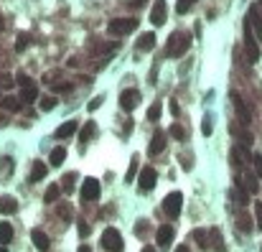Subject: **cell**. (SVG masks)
Returning <instances> with one entry per match:
<instances>
[{
  "label": "cell",
  "mask_w": 262,
  "mask_h": 252,
  "mask_svg": "<svg viewBox=\"0 0 262 252\" xmlns=\"http://www.w3.org/2000/svg\"><path fill=\"white\" fill-rule=\"evenodd\" d=\"M188 46H191V36L186 31H173L171 38H168V56L178 59L188 51Z\"/></svg>",
  "instance_id": "cell-1"
},
{
  "label": "cell",
  "mask_w": 262,
  "mask_h": 252,
  "mask_svg": "<svg viewBox=\"0 0 262 252\" xmlns=\"http://www.w3.org/2000/svg\"><path fill=\"white\" fill-rule=\"evenodd\" d=\"M138 28V18H112L110 23H107V31L112 36H127Z\"/></svg>",
  "instance_id": "cell-2"
},
{
  "label": "cell",
  "mask_w": 262,
  "mask_h": 252,
  "mask_svg": "<svg viewBox=\"0 0 262 252\" xmlns=\"http://www.w3.org/2000/svg\"><path fill=\"white\" fill-rule=\"evenodd\" d=\"M102 247H104L107 252H122L125 242H122L120 229H115V227H107L104 232H102Z\"/></svg>",
  "instance_id": "cell-3"
},
{
  "label": "cell",
  "mask_w": 262,
  "mask_h": 252,
  "mask_svg": "<svg viewBox=\"0 0 262 252\" xmlns=\"http://www.w3.org/2000/svg\"><path fill=\"white\" fill-rule=\"evenodd\" d=\"M181 209H183V194L181 191H171L166 199H163V212L171 217V219H176L181 214Z\"/></svg>",
  "instance_id": "cell-4"
},
{
  "label": "cell",
  "mask_w": 262,
  "mask_h": 252,
  "mask_svg": "<svg viewBox=\"0 0 262 252\" xmlns=\"http://www.w3.org/2000/svg\"><path fill=\"white\" fill-rule=\"evenodd\" d=\"M245 54H247V59L255 61L260 59V46H257V38H255V31H252V26H250V20L245 18Z\"/></svg>",
  "instance_id": "cell-5"
},
{
  "label": "cell",
  "mask_w": 262,
  "mask_h": 252,
  "mask_svg": "<svg viewBox=\"0 0 262 252\" xmlns=\"http://www.w3.org/2000/svg\"><path fill=\"white\" fill-rule=\"evenodd\" d=\"M156 181H158V171H156V168H150V166H145L143 171H140V178H138L140 194H143V191H150V188L156 186Z\"/></svg>",
  "instance_id": "cell-6"
},
{
  "label": "cell",
  "mask_w": 262,
  "mask_h": 252,
  "mask_svg": "<svg viewBox=\"0 0 262 252\" xmlns=\"http://www.w3.org/2000/svg\"><path fill=\"white\" fill-rule=\"evenodd\" d=\"M99 191H102V186H99L97 178H84V181H82V199H84V201L99 199Z\"/></svg>",
  "instance_id": "cell-7"
},
{
  "label": "cell",
  "mask_w": 262,
  "mask_h": 252,
  "mask_svg": "<svg viewBox=\"0 0 262 252\" xmlns=\"http://www.w3.org/2000/svg\"><path fill=\"white\" fill-rule=\"evenodd\" d=\"M138 104H140V92H138V89H125V92H120V107H122L125 112H133Z\"/></svg>",
  "instance_id": "cell-8"
},
{
  "label": "cell",
  "mask_w": 262,
  "mask_h": 252,
  "mask_svg": "<svg viewBox=\"0 0 262 252\" xmlns=\"http://www.w3.org/2000/svg\"><path fill=\"white\" fill-rule=\"evenodd\" d=\"M156 245H158V250H171V245H173V227L171 224H163V227H158V232H156Z\"/></svg>",
  "instance_id": "cell-9"
},
{
  "label": "cell",
  "mask_w": 262,
  "mask_h": 252,
  "mask_svg": "<svg viewBox=\"0 0 262 252\" xmlns=\"http://www.w3.org/2000/svg\"><path fill=\"white\" fill-rule=\"evenodd\" d=\"M232 104H234V110H237V117H239V122L242 125H250V120H252V115H250V107L242 102V97H239L237 92H232Z\"/></svg>",
  "instance_id": "cell-10"
},
{
  "label": "cell",
  "mask_w": 262,
  "mask_h": 252,
  "mask_svg": "<svg viewBox=\"0 0 262 252\" xmlns=\"http://www.w3.org/2000/svg\"><path fill=\"white\" fill-rule=\"evenodd\" d=\"M166 15H168L166 0H156V5H153V10H150V23L153 26H163L166 23Z\"/></svg>",
  "instance_id": "cell-11"
},
{
  "label": "cell",
  "mask_w": 262,
  "mask_h": 252,
  "mask_svg": "<svg viewBox=\"0 0 262 252\" xmlns=\"http://www.w3.org/2000/svg\"><path fill=\"white\" fill-rule=\"evenodd\" d=\"M31 240H33V245H36L38 252H49V250H51V240H49V235L43 232V229H33V232H31Z\"/></svg>",
  "instance_id": "cell-12"
},
{
  "label": "cell",
  "mask_w": 262,
  "mask_h": 252,
  "mask_svg": "<svg viewBox=\"0 0 262 252\" xmlns=\"http://www.w3.org/2000/svg\"><path fill=\"white\" fill-rule=\"evenodd\" d=\"M163 151H166V133L158 130L156 135H153V140H150L148 153H150V156H158V153H163Z\"/></svg>",
  "instance_id": "cell-13"
},
{
  "label": "cell",
  "mask_w": 262,
  "mask_h": 252,
  "mask_svg": "<svg viewBox=\"0 0 262 252\" xmlns=\"http://www.w3.org/2000/svg\"><path fill=\"white\" fill-rule=\"evenodd\" d=\"M77 130H79V122L77 120H67L64 125H59V128H56V138H72Z\"/></svg>",
  "instance_id": "cell-14"
},
{
  "label": "cell",
  "mask_w": 262,
  "mask_h": 252,
  "mask_svg": "<svg viewBox=\"0 0 262 252\" xmlns=\"http://www.w3.org/2000/svg\"><path fill=\"white\" fill-rule=\"evenodd\" d=\"M232 163H234V166H245V163H250V153H247L245 145H234V148H232Z\"/></svg>",
  "instance_id": "cell-15"
},
{
  "label": "cell",
  "mask_w": 262,
  "mask_h": 252,
  "mask_svg": "<svg viewBox=\"0 0 262 252\" xmlns=\"http://www.w3.org/2000/svg\"><path fill=\"white\" fill-rule=\"evenodd\" d=\"M247 20H250V26H252V31H255V38H257V41H262V18H260V13H257L255 8L250 10Z\"/></svg>",
  "instance_id": "cell-16"
},
{
  "label": "cell",
  "mask_w": 262,
  "mask_h": 252,
  "mask_svg": "<svg viewBox=\"0 0 262 252\" xmlns=\"http://www.w3.org/2000/svg\"><path fill=\"white\" fill-rule=\"evenodd\" d=\"M18 212V201L13 196H0V214H15Z\"/></svg>",
  "instance_id": "cell-17"
},
{
  "label": "cell",
  "mask_w": 262,
  "mask_h": 252,
  "mask_svg": "<svg viewBox=\"0 0 262 252\" xmlns=\"http://www.w3.org/2000/svg\"><path fill=\"white\" fill-rule=\"evenodd\" d=\"M46 171H49V168H46V163L36 161V163H33V168H31V176H28V181H31V183H38L43 176H46Z\"/></svg>",
  "instance_id": "cell-18"
},
{
  "label": "cell",
  "mask_w": 262,
  "mask_h": 252,
  "mask_svg": "<svg viewBox=\"0 0 262 252\" xmlns=\"http://www.w3.org/2000/svg\"><path fill=\"white\" fill-rule=\"evenodd\" d=\"M138 49L140 51H153L156 49V33H143L138 41Z\"/></svg>",
  "instance_id": "cell-19"
},
{
  "label": "cell",
  "mask_w": 262,
  "mask_h": 252,
  "mask_svg": "<svg viewBox=\"0 0 262 252\" xmlns=\"http://www.w3.org/2000/svg\"><path fill=\"white\" fill-rule=\"evenodd\" d=\"M13 240V227L10 222H0V247H5Z\"/></svg>",
  "instance_id": "cell-20"
},
{
  "label": "cell",
  "mask_w": 262,
  "mask_h": 252,
  "mask_svg": "<svg viewBox=\"0 0 262 252\" xmlns=\"http://www.w3.org/2000/svg\"><path fill=\"white\" fill-rule=\"evenodd\" d=\"M0 104H3V110H8V112H18L23 102H20V97H10V94H8V97L0 99Z\"/></svg>",
  "instance_id": "cell-21"
},
{
  "label": "cell",
  "mask_w": 262,
  "mask_h": 252,
  "mask_svg": "<svg viewBox=\"0 0 262 252\" xmlns=\"http://www.w3.org/2000/svg\"><path fill=\"white\" fill-rule=\"evenodd\" d=\"M209 240H211V247L216 250V252H224V242H222V232L216 227H211L209 229Z\"/></svg>",
  "instance_id": "cell-22"
},
{
  "label": "cell",
  "mask_w": 262,
  "mask_h": 252,
  "mask_svg": "<svg viewBox=\"0 0 262 252\" xmlns=\"http://www.w3.org/2000/svg\"><path fill=\"white\" fill-rule=\"evenodd\" d=\"M239 181H242V186H247V191H250V194H257V191H260L257 173H245V178H239Z\"/></svg>",
  "instance_id": "cell-23"
},
{
  "label": "cell",
  "mask_w": 262,
  "mask_h": 252,
  "mask_svg": "<svg viewBox=\"0 0 262 252\" xmlns=\"http://www.w3.org/2000/svg\"><path fill=\"white\" fill-rule=\"evenodd\" d=\"M49 161H51V166H61L64 161H67V148H64V145L54 148V151H51V156H49Z\"/></svg>",
  "instance_id": "cell-24"
},
{
  "label": "cell",
  "mask_w": 262,
  "mask_h": 252,
  "mask_svg": "<svg viewBox=\"0 0 262 252\" xmlns=\"http://www.w3.org/2000/svg\"><path fill=\"white\" fill-rule=\"evenodd\" d=\"M36 99H38V87L36 84L23 87V92H20V102H36Z\"/></svg>",
  "instance_id": "cell-25"
},
{
  "label": "cell",
  "mask_w": 262,
  "mask_h": 252,
  "mask_svg": "<svg viewBox=\"0 0 262 252\" xmlns=\"http://www.w3.org/2000/svg\"><path fill=\"white\" fill-rule=\"evenodd\" d=\"M59 194H61V186L51 183V186L46 188V194H43V201H46V204H54V201L59 199Z\"/></svg>",
  "instance_id": "cell-26"
},
{
  "label": "cell",
  "mask_w": 262,
  "mask_h": 252,
  "mask_svg": "<svg viewBox=\"0 0 262 252\" xmlns=\"http://www.w3.org/2000/svg\"><path fill=\"white\" fill-rule=\"evenodd\" d=\"M168 133H171L173 138H176V140H186V138H188V133H186V130L181 128V125H178V122H173V125H171V130H168Z\"/></svg>",
  "instance_id": "cell-27"
},
{
  "label": "cell",
  "mask_w": 262,
  "mask_h": 252,
  "mask_svg": "<svg viewBox=\"0 0 262 252\" xmlns=\"http://www.w3.org/2000/svg\"><path fill=\"white\" fill-rule=\"evenodd\" d=\"M237 219H239V222H237V224H239V229H245V232H250V229H252V219H250V214H247V212H245V214H239Z\"/></svg>",
  "instance_id": "cell-28"
},
{
  "label": "cell",
  "mask_w": 262,
  "mask_h": 252,
  "mask_svg": "<svg viewBox=\"0 0 262 252\" xmlns=\"http://www.w3.org/2000/svg\"><path fill=\"white\" fill-rule=\"evenodd\" d=\"M138 173V156H133V161H130V168H127V173H125V181H133Z\"/></svg>",
  "instance_id": "cell-29"
},
{
  "label": "cell",
  "mask_w": 262,
  "mask_h": 252,
  "mask_svg": "<svg viewBox=\"0 0 262 252\" xmlns=\"http://www.w3.org/2000/svg\"><path fill=\"white\" fill-rule=\"evenodd\" d=\"M158 117H161V102H156V104H150V107H148V120L156 122Z\"/></svg>",
  "instance_id": "cell-30"
},
{
  "label": "cell",
  "mask_w": 262,
  "mask_h": 252,
  "mask_svg": "<svg viewBox=\"0 0 262 252\" xmlns=\"http://www.w3.org/2000/svg\"><path fill=\"white\" fill-rule=\"evenodd\" d=\"M94 130H97V125H94V122L89 120V122L84 125V130H82V143H84V140H89V135H92Z\"/></svg>",
  "instance_id": "cell-31"
},
{
  "label": "cell",
  "mask_w": 262,
  "mask_h": 252,
  "mask_svg": "<svg viewBox=\"0 0 262 252\" xmlns=\"http://www.w3.org/2000/svg\"><path fill=\"white\" fill-rule=\"evenodd\" d=\"M193 3H196V0H178V3H176V10L183 15V13H188V10H191V5H193Z\"/></svg>",
  "instance_id": "cell-32"
},
{
  "label": "cell",
  "mask_w": 262,
  "mask_h": 252,
  "mask_svg": "<svg viewBox=\"0 0 262 252\" xmlns=\"http://www.w3.org/2000/svg\"><path fill=\"white\" fill-rule=\"evenodd\" d=\"M26 46H28V33H20L18 41H15V51H23Z\"/></svg>",
  "instance_id": "cell-33"
},
{
  "label": "cell",
  "mask_w": 262,
  "mask_h": 252,
  "mask_svg": "<svg viewBox=\"0 0 262 252\" xmlns=\"http://www.w3.org/2000/svg\"><path fill=\"white\" fill-rule=\"evenodd\" d=\"M54 107H56V99H54V97H43V99H41V110L49 112V110H54Z\"/></svg>",
  "instance_id": "cell-34"
},
{
  "label": "cell",
  "mask_w": 262,
  "mask_h": 252,
  "mask_svg": "<svg viewBox=\"0 0 262 252\" xmlns=\"http://www.w3.org/2000/svg\"><path fill=\"white\" fill-rule=\"evenodd\" d=\"M252 163H255V173H257V178H262V153H257V156L252 158Z\"/></svg>",
  "instance_id": "cell-35"
},
{
  "label": "cell",
  "mask_w": 262,
  "mask_h": 252,
  "mask_svg": "<svg viewBox=\"0 0 262 252\" xmlns=\"http://www.w3.org/2000/svg\"><path fill=\"white\" fill-rule=\"evenodd\" d=\"M193 237L199 240V245H201V247H206V245H209V242H206V240H209V235H206V232H201V229H193Z\"/></svg>",
  "instance_id": "cell-36"
},
{
  "label": "cell",
  "mask_w": 262,
  "mask_h": 252,
  "mask_svg": "<svg viewBox=\"0 0 262 252\" xmlns=\"http://www.w3.org/2000/svg\"><path fill=\"white\" fill-rule=\"evenodd\" d=\"M255 219H257V227L262 229V201L255 204Z\"/></svg>",
  "instance_id": "cell-37"
},
{
  "label": "cell",
  "mask_w": 262,
  "mask_h": 252,
  "mask_svg": "<svg viewBox=\"0 0 262 252\" xmlns=\"http://www.w3.org/2000/svg\"><path fill=\"white\" fill-rule=\"evenodd\" d=\"M0 84H3V87H8V89H10L15 82H13V77H10V74H0Z\"/></svg>",
  "instance_id": "cell-38"
},
{
  "label": "cell",
  "mask_w": 262,
  "mask_h": 252,
  "mask_svg": "<svg viewBox=\"0 0 262 252\" xmlns=\"http://www.w3.org/2000/svg\"><path fill=\"white\" fill-rule=\"evenodd\" d=\"M239 145L250 148V145H252V135H250V133H242V135H239Z\"/></svg>",
  "instance_id": "cell-39"
},
{
  "label": "cell",
  "mask_w": 262,
  "mask_h": 252,
  "mask_svg": "<svg viewBox=\"0 0 262 252\" xmlns=\"http://www.w3.org/2000/svg\"><path fill=\"white\" fill-rule=\"evenodd\" d=\"M201 133H204V135H211V117H204V122H201Z\"/></svg>",
  "instance_id": "cell-40"
},
{
  "label": "cell",
  "mask_w": 262,
  "mask_h": 252,
  "mask_svg": "<svg viewBox=\"0 0 262 252\" xmlns=\"http://www.w3.org/2000/svg\"><path fill=\"white\" fill-rule=\"evenodd\" d=\"M15 82L20 84V87H31V84H33V82H31V79H28L26 74H18V79H15Z\"/></svg>",
  "instance_id": "cell-41"
},
{
  "label": "cell",
  "mask_w": 262,
  "mask_h": 252,
  "mask_svg": "<svg viewBox=\"0 0 262 252\" xmlns=\"http://www.w3.org/2000/svg\"><path fill=\"white\" fill-rule=\"evenodd\" d=\"M102 102H104V97H94V99H92V102H89V110H92V112H94V110H97V107H99V104H102Z\"/></svg>",
  "instance_id": "cell-42"
},
{
  "label": "cell",
  "mask_w": 262,
  "mask_h": 252,
  "mask_svg": "<svg viewBox=\"0 0 262 252\" xmlns=\"http://www.w3.org/2000/svg\"><path fill=\"white\" fill-rule=\"evenodd\" d=\"M168 107H171V112H173V115L178 117V112H181V110H178V102H176V99H171V104H168Z\"/></svg>",
  "instance_id": "cell-43"
},
{
  "label": "cell",
  "mask_w": 262,
  "mask_h": 252,
  "mask_svg": "<svg viewBox=\"0 0 262 252\" xmlns=\"http://www.w3.org/2000/svg\"><path fill=\"white\" fill-rule=\"evenodd\" d=\"M72 181H74V173H69V176H67V178H64V188H67V191H69V188H72V186H74V183H72Z\"/></svg>",
  "instance_id": "cell-44"
},
{
  "label": "cell",
  "mask_w": 262,
  "mask_h": 252,
  "mask_svg": "<svg viewBox=\"0 0 262 252\" xmlns=\"http://www.w3.org/2000/svg\"><path fill=\"white\" fill-rule=\"evenodd\" d=\"M79 235H89V227L82 224V222H79Z\"/></svg>",
  "instance_id": "cell-45"
},
{
  "label": "cell",
  "mask_w": 262,
  "mask_h": 252,
  "mask_svg": "<svg viewBox=\"0 0 262 252\" xmlns=\"http://www.w3.org/2000/svg\"><path fill=\"white\" fill-rule=\"evenodd\" d=\"M143 252H158V250L153 247V245H145V247H143Z\"/></svg>",
  "instance_id": "cell-46"
},
{
  "label": "cell",
  "mask_w": 262,
  "mask_h": 252,
  "mask_svg": "<svg viewBox=\"0 0 262 252\" xmlns=\"http://www.w3.org/2000/svg\"><path fill=\"white\" fill-rule=\"evenodd\" d=\"M173 252H191V250H188L186 245H181V247H176V250H173Z\"/></svg>",
  "instance_id": "cell-47"
},
{
  "label": "cell",
  "mask_w": 262,
  "mask_h": 252,
  "mask_svg": "<svg viewBox=\"0 0 262 252\" xmlns=\"http://www.w3.org/2000/svg\"><path fill=\"white\" fill-rule=\"evenodd\" d=\"M77 252H92V250H89V247H87V245H82V247H79Z\"/></svg>",
  "instance_id": "cell-48"
},
{
  "label": "cell",
  "mask_w": 262,
  "mask_h": 252,
  "mask_svg": "<svg viewBox=\"0 0 262 252\" xmlns=\"http://www.w3.org/2000/svg\"><path fill=\"white\" fill-rule=\"evenodd\" d=\"M0 252H8V250H5V247H0Z\"/></svg>",
  "instance_id": "cell-49"
},
{
  "label": "cell",
  "mask_w": 262,
  "mask_h": 252,
  "mask_svg": "<svg viewBox=\"0 0 262 252\" xmlns=\"http://www.w3.org/2000/svg\"><path fill=\"white\" fill-rule=\"evenodd\" d=\"M0 99H3V97H0Z\"/></svg>",
  "instance_id": "cell-50"
}]
</instances>
